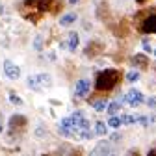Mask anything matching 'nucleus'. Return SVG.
<instances>
[{
  "label": "nucleus",
  "mask_w": 156,
  "mask_h": 156,
  "mask_svg": "<svg viewBox=\"0 0 156 156\" xmlns=\"http://www.w3.org/2000/svg\"><path fill=\"white\" fill-rule=\"evenodd\" d=\"M136 2H138V4H143V2H147V0H136Z\"/></svg>",
  "instance_id": "nucleus-28"
},
{
  "label": "nucleus",
  "mask_w": 156,
  "mask_h": 156,
  "mask_svg": "<svg viewBox=\"0 0 156 156\" xmlns=\"http://www.w3.org/2000/svg\"><path fill=\"white\" fill-rule=\"evenodd\" d=\"M26 125H28V119L24 115H19V113L9 117V121H8V126H9L11 132H24Z\"/></svg>",
  "instance_id": "nucleus-2"
},
{
  "label": "nucleus",
  "mask_w": 156,
  "mask_h": 156,
  "mask_svg": "<svg viewBox=\"0 0 156 156\" xmlns=\"http://www.w3.org/2000/svg\"><path fill=\"white\" fill-rule=\"evenodd\" d=\"M4 73H6V76L9 78V80H17V78L21 76V69H19L13 62H9V60L4 62Z\"/></svg>",
  "instance_id": "nucleus-5"
},
{
  "label": "nucleus",
  "mask_w": 156,
  "mask_h": 156,
  "mask_svg": "<svg viewBox=\"0 0 156 156\" xmlns=\"http://www.w3.org/2000/svg\"><path fill=\"white\" fill-rule=\"evenodd\" d=\"M126 156H140V151H138V149H130V151L126 152Z\"/></svg>",
  "instance_id": "nucleus-21"
},
{
  "label": "nucleus",
  "mask_w": 156,
  "mask_h": 156,
  "mask_svg": "<svg viewBox=\"0 0 156 156\" xmlns=\"http://www.w3.org/2000/svg\"><path fill=\"white\" fill-rule=\"evenodd\" d=\"M154 56H156V50H154Z\"/></svg>",
  "instance_id": "nucleus-31"
},
{
  "label": "nucleus",
  "mask_w": 156,
  "mask_h": 156,
  "mask_svg": "<svg viewBox=\"0 0 156 156\" xmlns=\"http://www.w3.org/2000/svg\"><path fill=\"white\" fill-rule=\"evenodd\" d=\"M121 80V71L117 69H104L102 73L97 74L95 80V87L99 91H110L117 86V82Z\"/></svg>",
  "instance_id": "nucleus-1"
},
{
  "label": "nucleus",
  "mask_w": 156,
  "mask_h": 156,
  "mask_svg": "<svg viewBox=\"0 0 156 156\" xmlns=\"http://www.w3.org/2000/svg\"><path fill=\"white\" fill-rule=\"evenodd\" d=\"M108 113L110 115H117V113H119V110H121V102L119 101H117V102H112V104H108Z\"/></svg>",
  "instance_id": "nucleus-15"
},
{
  "label": "nucleus",
  "mask_w": 156,
  "mask_h": 156,
  "mask_svg": "<svg viewBox=\"0 0 156 156\" xmlns=\"http://www.w3.org/2000/svg\"><path fill=\"white\" fill-rule=\"evenodd\" d=\"M147 156H156V147H154V149H151V151H149V154H147Z\"/></svg>",
  "instance_id": "nucleus-25"
},
{
  "label": "nucleus",
  "mask_w": 156,
  "mask_h": 156,
  "mask_svg": "<svg viewBox=\"0 0 156 156\" xmlns=\"http://www.w3.org/2000/svg\"><path fill=\"white\" fill-rule=\"evenodd\" d=\"M65 47H67L71 52L78 47V34H76V32H71V34H69V37H67V45H65Z\"/></svg>",
  "instance_id": "nucleus-11"
},
{
  "label": "nucleus",
  "mask_w": 156,
  "mask_h": 156,
  "mask_svg": "<svg viewBox=\"0 0 156 156\" xmlns=\"http://www.w3.org/2000/svg\"><path fill=\"white\" fill-rule=\"evenodd\" d=\"M69 2H71V4H78V2H80V0H69Z\"/></svg>",
  "instance_id": "nucleus-27"
},
{
  "label": "nucleus",
  "mask_w": 156,
  "mask_h": 156,
  "mask_svg": "<svg viewBox=\"0 0 156 156\" xmlns=\"http://www.w3.org/2000/svg\"><path fill=\"white\" fill-rule=\"evenodd\" d=\"M106 132H108V125H106V123L99 121V123L95 125V134H97V136H106Z\"/></svg>",
  "instance_id": "nucleus-13"
},
{
  "label": "nucleus",
  "mask_w": 156,
  "mask_h": 156,
  "mask_svg": "<svg viewBox=\"0 0 156 156\" xmlns=\"http://www.w3.org/2000/svg\"><path fill=\"white\" fill-rule=\"evenodd\" d=\"M108 126H112V128H119V126H121V117L112 115L110 121H108Z\"/></svg>",
  "instance_id": "nucleus-17"
},
{
  "label": "nucleus",
  "mask_w": 156,
  "mask_h": 156,
  "mask_svg": "<svg viewBox=\"0 0 156 156\" xmlns=\"http://www.w3.org/2000/svg\"><path fill=\"white\" fill-rule=\"evenodd\" d=\"M126 80H128V82H138V80H140V73H138V71H130V73L126 74Z\"/></svg>",
  "instance_id": "nucleus-19"
},
{
  "label": "nucleus",
  "mask_w": 156,
  "mask_h": 156,
  "mask_svg": "<svg viewBox=\"0 0 156 156\" xmlns=\"http://www.w3.org/2000/svg\"><path fill=\"white\" fill-rule=\"evenodd\" d=\"M141 45H143V48H145L147 52H151V50H152V48H151V43L147 41V39H143V43H141Z\"/></svg>",
  "instance_id": "nucleus-22"
},
{
  "label": "nucleus",
  "mask_w": 156,
  "mask_h": 156,
  "mask_svg": "<svg viewBox=\"0 0 156 156\" xmlns=\"http://www.w3.org/2000/svg\"><path fill=\"white\" fill-rule=\"evenodd\" d=\"M76 19H78L76 13H67V15H63V17L60 19V24H62V26H69V24H73V23L76 21Z\"/></svg>",
  "instance_id": "nucleus-12"
},
{
  "label": "nucleus",
  "mask_w": 156,
  "mask_h": 156,
  "mask_svg": "<svg viewBox=\"0 0 156 156\" xmlns=\"http://www.w3.org/2000/svg\"><path fill=\"white\" fill-rule=\"evenodd\" d=\"M93 108H95L97 112H102V110H106V108H108V101H104V99L95 101V102H93Z\"/></svg>",
  "instance_id": "nucleus-16"
},
{
  "label": "nucleus",
  "mask_w": 156,
  "mask_h": 156,
  "mask_svg": "<svg viewBox=\"0 0 156 156\" xmlns=\"http://www.w3.org/2000/svg\"><path fill=\"white\" fill-rule=\"evenodd\" d=\"M37 76V82L41 87H52V76L50 74H35Z\"/></svg>",
  "instance_id": "nucleus-10"
},
{
  "label": "nucleus",
  "mask_w": 156,
  "mask_h": 156,
  "mask_svg": "<svg viewBox=\"0 0 156 156\" xmlns=\"http://www.w3.org/2000/svg\"><path fill=\"white\" fill-rule=\"evenodd\" d=\"M102 50H104V45L101 41H89L87 47H86V50H84V54L87 58H95V56H99Z\"/></svg>",
  "instance_id": "nucleus-4"
},
{
  "label": "nucleus",
  "mask_w": 156,
  "mask_h": 156,
  "mask_svg": "<svg viewBox=\"0 0 156 156\" xmlns=\"http://www.w3.org/2000/svg\"><path fill=\"white\" fill-rule=\"evenodd\" d=\"M147 104H149L151 108H156V99H154V97H151V99L147 101Z\"/></svg>",
  "instance_id": "nucleus-23"
},
{
  "label": "nucleus",
  "mask_w": 156,
  "mask_h": 156,
  "mask_svg": "<svg viewBox=\"0 0 156 156\" xmlns=\"http://www.w3.org/2000/svg\"><path fill=\"white\" fill-rule=\"evenodd\" d=\"M71 156H82V152H80V151H73Z\"/></svg>",
  "instance_id": "nucleus-26"
},
{
  "label": "nucleus",
  "mask_w": 156,
  "mask_h": 156,
  "mask_svg": "<svg viewBox=\"0 0 156 156\" xmlns=\"http://www.w3.org/2000/svg\"><path fill=\"white\" fill-rule=\"evenodd\" d=\"M28 87L34 89V91H41L43 89L41 86H39V82H37V76H28Z\"/></svg>",
  "instance_id": "nucleus-14"
},
{
  "label": "nucleus",
  "mask_w": 156,
  "mask_h": 156,
  "mask_svg": "<svg viewBox=\"0 0 156 156\" xmlns=\"http://www.w3.org/2000/svg\"><path fill=\"white\" fill-rule=\"evenodd\" d=\"M0 13H2V6H0Z\"/></svg>",
  "instance_id": "nucleus-30"
},
{
  "label": "nucleus",
  "mask_w": 156,
  "mask_h": 156,
  "mask_svg": "<svg viewBox=\"0 0 156 156\" xmlns=\"http://www.w3.org/2000/svg\"><path fill=\"white\" fill-rule=\"evenodd\" d=\"M89 89H91V82L82 78V80H78L76 86H74V95L76 97H86V95H89Z\"/></svg>",
  "instance_id": "nucleus-6"
},
{
  "label": "nucleus",
  "mask_w": 156,
  "mask_h": 156,
  "mask_svg": "<svg viewBox=\"0 0 156 156\" xmlns=\"http://www.w3.org/2000/svg\"><path fill=\"white\" fill-rule=\"evenodd\" d=\"M123 101H125L128 106L136 108V106H140L145 99H143V93H141V91H138V89H130V91L123 97Z\"/></svg>",
  "instance_id": "nucleus-3"
},
{
  "label": "nucleus",
  "mask_w": 156,
  "mask_h": 156,
  "mask_svg": "<svg viewBox=\"0 0 156 156\" xmlns=\"http://www.w3.org/2000/svg\"><path fill=\"white\" fill-rule=\"evenodd\" d=\"M0 132H2V123H0Z\"/></svg>",
  "instance_id": "nucleus-29"
},
{
  "label": "nucleus",
  "mask_w": 156,
  "mask_h": 156,
  "mask_svg": "<svg viewBox=\"0 0 156 156\" xmlns=\"http://www.w3.org/2000/svg\"><path fill=\"white\" fill-rule=\"evenodd\" d=\"M141 30L145 34H156V15H151L149 19H145L141 24Z\"/></svg>",
  "instance_id": "nucleus-8"
},
{
  "label": "nucleus",
  "mask_w": 156,
  "mask_h": 156,
  "mask_svg": "<svg viewBox=\"0 0 156 156\" xmlns=\"http://www.w3.org/2000/svg\"><path fill=\"white\" fill-rule=\"evenodd\" d=\"M132 65L138 67V69H147L149 67V58L145 54H136V56H132Z\"/></svg>",
  "instance_id": "nucleus-9"
},
{
  "label": "nucleus",
  "mask_w": 156,
  "mask_h": 156,
  "mask_svg": "<svg viewBox=\"0 0 156 156\" xmlns=\"http://www.w3.org/2000/svg\"><path fill=\"white\" fill-rule=\"evenodd\" d=\"M35 48H41V37H35Z\"/></svg>",
  "instance_id": "nucleus-24"
},
{
  "label": "nucleus",
  "mask_w": 156,
  "mask_h": 156,
  "mask_svg": "<svg viewBox=\"0 0 156 156\" xmlns=\"http://www.w3.org/2000/svg\"><path fill=\"white\" fill-rule=\"evenodd\" d=\"M91 156H115V152L110 147V143H99L95 147V151L91 152Z\"/></svg>",
  "instance_id": "nucleus-7"
},
{
  "label": "nucleus",
  "mask_w": 156,
  "mask_h": 156,
  "mask_svg": "<svg viewBox=\"0 0 156 156\" xmlns=\"http://www.w3.org/2000/svg\"><path fill=\"white\" fill-rule=\"evenodd\" d=\"M9 101L13 102V104H17V106H21L23 104V99L19 95H15V93H9Z\"/></svg>",
  "instance_id": "nucleus-20"
},
{
  "label": "nucleus",
  "mask_w": 156,
  "mask_h": 156,
  "mask_svg": "<svg viewBox=\"0 0 156 156\" xmlns=\"http://www.w3.org/2000/svg\"><path fill=\"white\" fill-rule=\"evenodd\" d=\"M138 119L136 117H132V115H128V113H125V115H121V125H132V123H136Z\"/></svg>",
  "instance_id": "nucleus-18"
}]
</instances>
